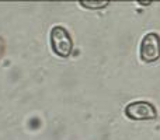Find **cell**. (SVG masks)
<instances>
[{"instance_id":"6da1fadb","label":"cell","mask_w":160,"mask_h":140,"mask_svg":"<svg viewBox=\"0 0 160 140\" xmlns=\"http://www.w3.org/2000/svg\"><path fill=\"white\" fill-rule=\"evenodd\" d=\"M51 46L52 51L61 58H68L73 52V41L70 34L62 25H56L51 30Z\"/></svg>"},{"instance_id":"7a4b0ae2","label":"cell","mask_w":160,"mask_h":140,"mask_svg":"<svg viewBox=\"0 0 160 140\" xmlns=\"http://www.w3.org/2000/svg\"><path fill=\"white\" fill-rule=\"evenodd\" d=\"M127 118L132 121H152L158 118V112L153 104L148 101H133L124 109Z\"/></svg>"},{"instance_id":"3957f363","label":"cell","mask_w":160,"mask_h":140,"mask_svg":"<svg viewBox=\"0 0 160 140\" xmlns=\"http://www.w3.org/2000/svg\"><path fill=\"white\" fill-rule=\"evenodd\" d=\"M139 56L145 63H152L160 58V36L156 32H149L142 38Z\"/></svg>"},{"instance_id":"277c9868","label":"cell","mask_w":160,"mask_h":140,"mask_svg":"<svg viewBox=\"0 0 160 140\" xmlns=\"http://www.w3.org/2000/svg\"><path fill=\"white\" fill-rule=\"evenodd\" d=\"M80 4L86 8H102L108 6V2H80Z\"/></svg>"}]
</instances>
